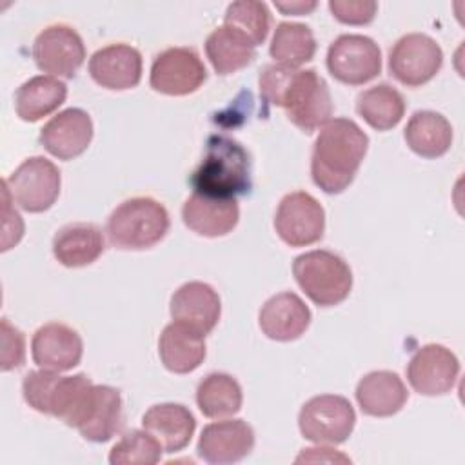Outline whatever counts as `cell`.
I'll list each match as a JSON object with an SVG mask.
<instances>
[{"label": "cell", "mask_w": 465, "mask_h": 465, "mask_svg": "<svg viewBox=\"0 0 465 465\" xmlns=\"http://www.w3.org/2000/svg\"><path fill=\"white\" fill-rule=\"evenodd\" d=\"M263 100L285 109L291 124L311 134L332 116V98L327 82L316 69H292L267 64L258 76Z\"/></svg>", "instance_id": "6da1fadb"}, {"label": "cell", "mask_w": 465, "mask_h": 465, "mask_svg": "<svg viewBox=\"0 0 465 465\" xmlns=\"http://www.w3.org/2000/svg\"><path fill=\"white\" fill-rule=\"evenodd\" d=\"M369 149V136L351 118H331L314 140L311 178L327 194L343 193Z\"/></svg>", "instance_id": "7a4b0ae2"}, {"label": "cell", "mask_w": 465, "mask_h": 465, "mask_svg": "<svg viewBox=\"0 0 465 465\" xmlns=\"http://www.w3.org/2000/svg\"><path fill=\"white\" fill-rule=\"evenodd\" d=\"M194 193L213 198H234L251 189V156L234 138L211 134L200 165L189 178Z\"/></svg>", "instance_id": "3957f363"}, {"label": "cell", "mask_w": 465, "mask_h": 465, "mask_svg": "<svg viewBox=\"0 0 465 465\" xmlns=\"http://www.w3.org/2000/svg\"><path fill=\"white\" fill-rule=\"evenodd\" d=\"M171 220L167 209L151 196L124 200L107 218L105 232L113 247L122 251H143L160 243Z\"/></svg>", "instance_id": "277c9868"}, {"label": "cell", "mask_w": 465, "mask_h": 465, "mask_svg": "<svg viewBox=\"0 0 465 465\" xmlns=\"http://www.w3.org/2000/svg\"><path fill=\"white\" fill-rule=\"evenodd\" d=\"M292 274L305 296L318 307L341 303L352 289V271L336 252L314 249L292 262Z\"/></svg>", "instance_id": "5b68a950"}, {"label": "cell", "mask_w": 465, "mask_h": 465, "mask_svg": "<svg viewBox=\"0 0 465 465\" xmlns=\"http://www.w3.org/2000/svg\"><path fill=\"white\" fill-rule=\"evenodd\" d=\"M356 425L351 401L338 394H320L307 400L298 414V427L305 440L338 445L349 440Z\"/></svg>", "instance_id": "8992f818"}, {"label": "cell", "mask_w": 465, "mask_h": 465, "mask_svg": "<svg viewBox=\"0 0 465 465\" xmlns=\"http://www.w3.org/2000/svg\"><path fill=\"white\" fill-rule=\"evenodd\" d=\"M11 198L27 213L47 211L60 196L62 176L58 167L44 158H25L5 180Z\"/></svg>", "instance_id": "52a82bcc"}, {"label": "cell", "mask_w": 465, "mask_h": 465, "mask_svg": "<svg viewBox=\"0 0 465 465\" xmlns=\"http://www.w3.org/2000/svg\"><path fill=\"white\" fill-rule=\"evenodd\" d=\"M327 69L345 85H363L381 73V51L365 35H340L327 49Z\"/></svg>", "instance_id": "ba28073f"}, {"label": "cell", "mask_w": 465, "mask_h": 465, "mask_svg": "<svg viewBox=\"0 0 465 465\" xmlns=\"http://www.w3.org/2000/svg\"><path fill=\"white\" fill-rule=\"evenodd\" d=\"M443 64L440 44L423 33L403 35L389 51L391 74L407 87L430 82Z\"/></svg>", "instance_id": "9c48e42d"}, {"label": "cell", "mask_w": 465, "mask_h": 465, "mask_svg": "<svg viewBox=\"0 0 465 465\" xmlns=\"http://www.w3.org/2000/svg\"><path fill=\"white\" fill-rule=\"evenodd\" d=\"M276 234L291 247H305L322 240L325 232V211L307 191L287 193L274 214Z\"/></svg>", "instance_id": "30bf717a"}, {"label": "cell", "mask_w": 465, "mask_h": 465, "mask_svg": "<svg viewBox=\"0 0 465 465\" xmlns=\"http://www.w3.org/2000/svg\"><path fill=\"white\" fill-rule=\"evenodd\" d=\"M207 69L193 47H169L158 53L151 64L149 84L156 93L185 96L202 87Z\"/></svg>", "instance_id": "8fae6325"}, {"label": "cell", "mask_w": 465, "mask_h": 465, "mask_svg": "<svg viewBox=\"0 0 465 465\" xmlns=\"http://www.w3.org/2000/svg\"><path fill=\"white\" fill-rule=\"evenodd\" d=\"M33 58L40 71L73 78L85 60V45L76 29L67 24H53L35 38Z\"/></svg>", "instance_id": "7c38bea8"}, {"label": "cell", "mask_w": 465, "mask_h": 465, "mask_svg": "<svg viewBox=\"0 0 465 465\" xmlns=\"http://www.w3.org/2000/svg\"><path fill=\"white\" fill-rule=\"evenodd\" d=\"M460 376L456 354L440 343L420 347L407 363L411 387L423 396H441L454 389Z\"/></svg>", "instance_id": "4fadbf2b"}, {"label": "cell", "mask_w": 465, "mask_h": 465, "mask_svg": "<svg viewBox=\"0 0 465 465\" xmlns=\"http://www.w3.org/2000/svg\"><path fill=\"white\" fill-rule=\"evenodd\" d=\"M124 423V401L118 389L111 385H93L73 427L93 443L109 441Z\"/></svg>", "instance_id": "5bb4252c"}, {"label": "cell", "mask_w": 465, "mask_h": 465, "mask_svg": "<svg viewBox=\"0 0 465 465\" xmlns=\"http://www.w3.org/2000/svg\"><path fill=\"white\" fill-rule=\"evenodd\" d=\"M254 449L252 427L238 418L220 420L203 427L196 452L213 465H227L242 461Z\"/></svg>", "instance_id": "9a60e30c"}, {"label": "cell", "mask_w": 465, "mask_h": 465, "mask_svg": "<svg viewBox=\"0 0 465 465\" xmlns=\"http://www.w3.org/2000/svg\"><path fill=\"white\" fill-rule=\"evenodd\" d=\"M93 140V120L80 107H69L54 114L40 129V145L58 160L80 156Z\"/></svg>", "instance_id": "2e32d148"}, {"label": "cell", "mask_w": 465, "mask_h": 465, "mask_svg": "<svg viewBox=\"0 0 465 465\" xmlns=\"http://www.w3.org/2000/svg\"><path fill=\"white\" fill-rule=\"evenodd\" d=\"M84 354V341L80 334L60 322H49L38 327L31 340L33 361L53 372H64L76 367Z\"/></svg>", "instance_id": "e0dca14e"}, {"label": "cell", "mask_w": 465, "mask_h": 465, "mask_svg": "<svg viewBox=\"0 0 465 465\" xmlns=\"http://www.w3.org/2000/svg\"><path fill=\"white\" fill-rule=\"evenodd\" d=\"M142 54L129 44H109L89 58L91 78L111 91L133 89L142 80Z\"/></svg>", "instance_id": "ac0fdd59"}, {"label": "cell", "mask_w": 465, "mask_h": 465, "mask_svg": "<svg viewBox=\"0 0 465 465\" xmlns=\"http://www.w3.org/2000/svg\"><path fill=\"white\" fill-rule=\"evenodd\" d=\"M311 309L291 291L271 296L258 312L262 332L274 341L298 340L311 325Z\"/></svg>", "instance_id": "d6986e66"}, {"label": "cell", "mask_w": 465, "mask_h": 465, "mask_svg": "<svg viewBox=\"0 0 465 465\" xmlns=\"http://www.w3.org/2000/svg\"><path fill=\"white\" fill-rule=\"evenodd\" d=\"M169 311L174 322H182L207 336L220 320L222 302L209 283L187 282L173 292Z\"/></svg>", "instance_id": "ffe728a7"}, {"label": "cell", "mask_w": 465, "mask_h": 465, "mask_svg": "<svg viewBox=\"0 0 465 465\" xmlns=\"http://www.w3.org/2000/svg\"><path fill=\"white\" fill-rule=\"evenodd\" d=\"M185 227L205 238L229 234L240 220L236 198H213L193 193L182 205Z\"/></svg>", "instance_id": "44dd1931"}, {"label": "cell", "mask_w": 465, "mask_h": 465, "mask_svg": "<svg viewBox=\"0 0 465 465\" xmlns=\"http://www.w3.org/2000/svg\"><path fill=\"white\" fill-rule=\"evenodd\" d=\"M158 354L167 371L174 374L193 372L205 360V334L173 320L160 334Z\"/></svg>", "instance_id": "7402d4cb"}, {"label": "cell", "mask_w": 465, "mask_h": 465, "mask_svg": "<svg viewBox=\"0 0 465 465\" xmlns=\"http://www.w3.org/2000/svg\"><path fill=\"white\" fill-rule=\"evenodd\" d=\"M354 396L363 414L374 418H387L403 409L409 392L396 372L372 371L358 381Z\"/></svg>", "instance_id": "603a6c76"}, {"label": "cell", "mask_w": 465, "mask_h": 465, "mask_svg": "<svg viewBox=\"0 0 465 465\" xmlns=\"http://www.w3.org/2000/svg\"><path fill=\"white\" fill-rule=\"evenodd\" d=\"M142 427L160 441L165 452L174 454L189 445L196 420L182 403H158L145 411Z\"/></svg>", "instance_id": "cb8c5ba5"}, {"label": "cell", "mask_w": 465, "mask_h": 465, "mask_svg": "<svg viewBox=\"0 0 465 465\" xmlns=\"http://www.w3.org/2000/svg\"><path fill=\"white\" fill-rule=\"evenodd\" d=\"M104 251V232L96 223H67L53 238V254L64 267H85L96 262Z\"/></svg>", "instance_id": "d4e9b609"}, {"label": "cell", "mask_w": 465, "mask_h": 465, "mask_svg": "<svg viewBox=\"0 0 465 465\" xmlns=\"http://www.w3.org/2000/svg\"><path fill=\"white\" fill-rule=\"evenodd\" d=\"M403 138L412 153L421 158H440L452 145V125L436 111H416L409 118Z\"/></svg>", "instance_id": "484cf974"}, {"label": "cell", "mask_w": 465, "mask_h": 465, "mask_svg": "<svg viewBox=\"0 0 465 465\" xmlns=\"http://www.w3.org/2000/svg\"><path fill=\"white\" fill-rule=\"evenodd\" d=\"M67 98V85L51 74L25 80L15 94V111L24 122H38L56 111Z\"/></svg>", "instance_id": "4316f807"}, {"label": "cell", "mask_w": 465, "mask_h": 465, "mask_svg": "<svg viewBox=\"0 0 465 465\" xmlns=\"http://www.w3.org/2000/svg\"><path fill=\"white\" fill-rule=\"evenodd\" d=\"M205 54L218 74H232L256 58L254 44L238 29L222 24L205 40Z\"/></svg>", "instance_id": "83f0119b"}, {"label": "cell", "mask_w": 465, "mask_h": 465, "mask_svg": "<svg viewBox=\"0 0 465 465\" xmlns=\"http://www.w3.org/2000/svg\"><path fill=\"white\" fill-rule=\"evenodd\" d=\"M405 107L403 94L389 84H376L356 98V113L376 131L396 127L405 114Z\"/></svg>", "instance_id": "f1b7e54d"}, {"label": "cell", "mask_w": 465, "mask_h": 465, "mask_svg": "<svg viewBox=\"0 0 465 465\" xmlns=\"http://www.w3.org/2000/svg\"><path fill=\"white\" fill-rule=\"evenodd\" d=\"M242 401L238 380L227 372H211L196 387V405L211 420L234 416L242 409Z\"/></svg>", "instance_id": "f546056e"}, {"label": "cell", "mask_w": 465, "mask_h": 465, "mask_svg": "<svg viewBox=\"0 0 465 465\" xmlns=\"http://www.w3.org/2000/svg\"><path fill=\"white\" fill-rule=\"evenodd\" d=\"M316 53V40L309 25L298 22H280L274 29L269 54L274 64L298 69L311 62Z\"/></svg>", "instance_id": "4dcf8cb0"}, {"label": "cell", "mask_w": 465, "mask_h": 465, "mask_svg": "<svg viewBox=\"0 0 465 465\" xmlns=\"http://www.w3.org/2000/svg\"><path fill=\"white\" fill-rule=\"evenodd\" d=\"M163 447L145 429L127 430L111 449V465H154L162 460Z\"/></svg>", "instance_id": "1f68e13d"}, {"label": "cell", "mask_w": 465, "mask_h": 465, "mask_svg": "<svg viewBox=\"0 0 465 465\" xmlns=\"http://www.w3.org/2000/svg\"><path fill=\"white\" fill-rule=\"evenodd\" d=\"M223 24L243 33L254 47L263 44L271 29V13L267 4L258 0H238L227 5Z\"/></svg>", "instance_id": "d6a6232c"}, {"label": "cell", "mask_w": 465, "mask_h": 465, "mask_svg": "<svg viewBox=\"0 0 465 465\" xmlns=\"http://www.w3.org/2000/svg\"><path fill=\"white\" fill-rule=\"evenodd\" d=\"M58 378L60 374L53 371H29L22 381V394L25 403L36 412L49 414V401Z\"/></svg>", "instance_id": "836d02e7"}, {"label": "cell", "mask_w": 465, "mask_h": 465, "mask_svg": "<svg viewBox=\"0 0 465 465\" xmlns=\"http://www.w3.org/2000/svg\"><path fill=\"white\" fill-rule=\"evenodd\" d=\"M329 11L341 24L365 25L374 20L378 4L371 0H331Z\"/></svg>", "instance_id": "e575fe53"}, {"label": "cell", "mask_w": 465, "mask_h": 465, "mask_svg": "<svg viewBox=\"0 0 465 465\" xmlns=\"http://www.w3.org/2000/svg\"><path fill=\"white\" fill-rule=\"evenodd\" d=\"M25 358V338L22 331L2 318V371H13L24 363Z\"/></svg>", "instance_id": "d590c367"}, {"label": "cell", "mask_w": 465, "mask_h": 465, "mask_svg": "<svg viewBox=\"0 0 465 465\" xmlns=\"http://www.w3.org/2000/svg\"><path fill=\"white\" fill-rule=\"evenodd\" d=\"M351 463V458L331 447H309L302 449L294 463Z\"/></svg>", "instance_id": "8d00e7d4"}, {"label": "cell", "mask_w": 465, "mask_h": 465, "mask_svg": "<svg viewBox=\"0 0 465 465\" xmlns=\"http://www.w3.org/2000/svg\"><path fill=\"white\" fill-rule=\"evenodd\" d=\"M276 9H280L283 15H307L316 9V2H303V0H294V2H274Z\"/></svg>", "instance_id": "74e56055"}]
</instances>
